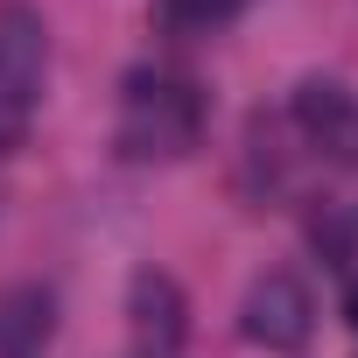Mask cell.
Masks as SVG:
<instances>
[{"instance_id": "1", "label": "cell", "mask_w": 358, "mask_h": 358, "mask_svg": "<svg viewBox=\"0 0 358 358\" xmlns=\"http://www.w3.org/2000/svg\"><path fill=\"white\" fill-rule=\"evenodd\" d=\"M204 141V92L176 64H134L120 78V120L113 148L120 162H183Z\"/></svg>"}, {"instance_id": "2", "label": "cell", "mask_w": 358, "mask_h": 358, "mask_svg": "<svg viewBox=\"0 0 358 358\" xmlns=\"http://www.w3.org/2000/svg\"><path fill=\"white\" fill-rule=\"evenodd\" d=\"M43 78H50V29L29 0H8L0 8V155L22 148Z\"/></svg>"}, {"instance_id": "3", "label": "cell", "mask_w": 358, "mask_h": 358, "mask_svg": "<svg viewBox=\"0 0 358 358\" xmlns=\"http://www.w3.org/2000/svg\"><path fill=\"white\" fill-rule=\"evenodd\" d=\"M239 330H246V344H260V351H302L309 330H316V295H309V281L288 274V267L253 274V288H246V302H239Z\"/></svg>"}, {"instance_id": "4", "label": "cell", "mask_w": 358, "mask_h": 358, "mask_svg": "<svg viewBox=\"0 0 358 358\" xmlns=\"http://www.w3.org/2000/svg\"><path fill=\"white\" fill-rule=\"evenodd\" d=\"M127 330H134V351L141 358H176L190 337V295L176 274L162 267H134L127 281Z\"/></svg>"}, {"instance_id": "5", "label": "cell", "mask_w": 358, "mask_h": 358, "mask_svg": "<svg viewBox=\"0 0 358 358\" xmlns=\"http://www.w3.org/2000/svg\"><path fill=\"white\" fill-rule=\"evenodd\" d=\"M288 127L330 155V162H358V99L337 85V78H302L295 99H288Z\"/></svg>"}, {"instance_id": "6", "label": "cell", "mask_w": 358, "mask_h": 358, "mask_svg": "<svg viewBox=\"0 0 358 358\" xmlns=\"http://www.w3.org/2000/svg\"><path fill=\"white\" fill-rule=\"evenodd\" d=\"M57 344V288L15 281L0 295V358H50Z\"/></svg>"}, {"instance_id": "7", "label": "cell", "mask_w": 358, "mask_h": 358, "mask_svg": "<svg viewBox=\"0 0 358 358\" xmlns=\"http://www.w3.org/2000/svg\"><path fill=\"white\" fill-rule=\"evenodd\" d=\"M309 246L323 253V267H351L358 260V197L351 204H323L309 218Z\"/></svg>"}, {"instance_id": "8", "label": "cell", "mask_w": 358, "mask_h": 358, "mask_svg": "<svg viewBox=\"0 0 358 358\" xmlns=\"http://www.w3.org/2000/svg\"><path fill=\"white\" fill-rule=\"evenodd\" d=\"M162 8V22L169 29H183V36H211V29H225L246 0H155Z\"/></svg>"}, {"instance_id": "9", "label": "cell", "mask_w": 358, "mask_h": 358, "mask_svg": "<svg viewBox=\"0 0 358 358\" xmlns=\"http://www.w3.org/2000/svg\"><path fill=\"white\" fill-rule=\"evenodd\" d=\"M344 316H351V330H358V281H351V295H344Z\"/></svg>"}]
</instances>
